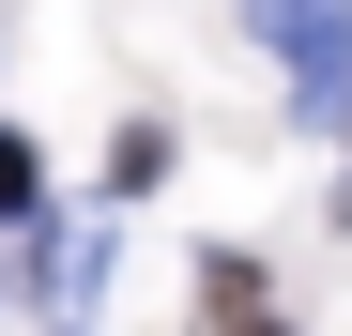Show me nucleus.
I'll return each mask as SVG.
<instances>
[{
    "mask_svg": "<svg viewBox=\"0 0 352 336\" xmlns=\"http://www.w3.org/2000/svg\"><path fill=\"white\" fill-rule=\"evenodd\" d=\"M245 16H261V46L291 62V107L337 123V107H352V0H245Z\"/></svg>",
    "mask_w": 352,
    "mask_h": 336,
    "instance_id": "f257e3e1",
    "label": "nucleus"
},
{
    "mask_svg": "<svg viewBox=\"0 0 352 336\" xmlns=\"http://www.w3.org/2000/svg\"><path fill=\"white\" fill-rule=\"evenodd\" d=\"M199 336H291V321H276V291H261V260H230V245L199 260Z\"/></svg>",
    "mask_w": 352,
    "mask_h": 336,
    "instance_id": "f03ea898",
    "label": "nucleus"
},
{
    "mask_svg": "<svg viewBox=\"0 0 352 336\" xmlns=\"http://www.w3.org/2000/svg\"><path fill=\"white\" fill-rule=\"evenodd\" d=\"M107 184L153 199V184H168V123H123V138H107Z\"/></svg>",
    "mask_w": 352,
    "mask_h": 336,
    "instance_id": "7ed1b4c3",
    "label": "nucleus"
},
{
    "mask_svg": "<svg viewBox=\"0 0 352 336\" xmlns=\"http://www.w3.org/2000/svg\"><path fill=\"white\" fill-rule=\"evenodd\" d=\"M31 199H46V153H31V138H0V214H16V230H31Z\"/></svg>",
    "mask_w": 352,
    "mask_h": 336,
    "instance_id": "20e7f679",
    "label": "nucleus"
}]
</instances>
